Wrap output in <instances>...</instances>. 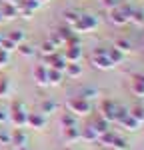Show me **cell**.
Instances as JSON below:
<instances>
[{
	"instance_id": "obj_1",
	"label": "cell",
	"mask_w": 144,
	"mask_h": 150,
	"mask_svg": "<svg viewBox=\"0 0 144 150\" xmlns=\"http://www.w3.org/2000/svg\"><path fill=\"white\" fill-rule=\"evenodd\" d=\"M96 26H98V20H96L94 16H90V14H84L80 16L76 24H74V28L78 30V32H90V30H94Z\"/></svg>"
},
{
	"instance_id": "obj_2",
	"label": "cell",
	"mask_w": 144,
	"mask_h": 150,
	"mask_svg": "<svg viewBox=\"0 0 144 150\" xmlns=\"http://www.w3.org/2000/svg\"><path fill=\"white\" fill-rule=\"evenodd\" d=\"M68 108H70V112H76V114H88L90 112V102L82 96H76L68 102Z\"/></svg>"
},
{
	"instance_id": "obj_3",
	"label": "cell",
	"mask_w": 144,
	"mask_h": 150,
	"mask_svg": "<svg viewBox=\"0 0 144 150\" xmlns=\"http://www.w3.org/2000/svg\"><path fill=\"white\" fill-rule=\"evenodd\" d=\"M92 64L98 66V68H102V70H106V68L112 66L110 60L106 58V50H104V48H96L94 52H92Z\"/></svg>"
},
{
	"instance_id": "obj_4",
	"label": "cell",
	"mask_w": 144,
	"mask_h": 150,
	"mask_svg": "<svg viewBox=\"0 0 144 150\" xmlns=\"http://www.w3.org/2000/svg\"><path fill=\"white\" fill-rule=\"evenodd\" d=\"M26 112H24V106L20 102L12 104V122L16 124V126H24L26 124Z\"/></svg>"
},
{
	"instance_id": "obj_5",
	"label": "cell",
	"mask_w": 144,
	"mask_h": 150,
	"mask_svg": "<svg viewBox=\"0 0 144 150\" xmlns=\"http://www.w3.org/2000/svg\"><path fill=\"white\" fill-rule=\"evenodd\" d=\"M80 58H82V48L78 44H70L66 48V60L68 62H78Z\"/></svg>"
},
{
	"instance_id": "obj_6",
	"label": "cell",
	"mask_w": 144,
	"mask_h": 150,
	"mask_svg": "<svg viewBox=\"0 0 144 150\" xmlns=\"http://www.w3.org/2000/svg\"><path fill=\"white\" fill-rule=\"evenodd\" d=\"M102 118H106V120H112V118H116V106L110 102V100H106V102L102 104Z\"/></svg>"
},
{
	"instance_id": "obj_7",
	"label": "cell",
	"mask_w": 144,
	"mask_h": 150,
	"mask_svg": "<svg viewBox=\"0 0 144 150\" xmlns=\"http://www.w3.org/2000/svg\"><path fill=\"white\" fill-rule=\"evenodd\" d=\"M48 62L52 64V68H54V70H64V68H66V60H64L62 56H58L56 52H54V54H50Z\"/></svg>"
},
{
	"instance_id": "obj_8",
	"label": "cell",
	"mask_w": 144,
	"mask_h": 150,
	"mask_svg": "<svg viewBox=\"0 0 144 150\" xmlns=\"http://www.w3.org/2000/svg\"><path fill=\"white\" fill-rule=\"evenodd\" d=\"M110 18H112V22H116V24H126L128 22V16L120 10V8H112V10H110Z\"/></svg>"
},
{
	"instance_id": "obj_9",
	"label": "cell",
	"mask_w": 144,
	"mask_h": 150,
	"mask_svg": "<svg viewBox=\"0 0 144 150\" xmlns=\"http://www.w3.org/2000/svg\"><path fill=\"white\" fill-rule=\"evenodd\" d=\"M106 58L110 60V64H118V62H122V58H124V54L120 52L118 48H110V50H106Z\"/></svg>"
},
{
	"instance_id": "obj_10",
	"label": "cell",
	"mask_w": 144,
	"mask_h": 150,
	"mask_svg": "<svg viewBox=\"0 0 144 150\" xmlns=\"http://www.w3.org/2000/svg\"><path fill=\"white\" fill-rule=\"evenodd\" d=\"M26 124H30V126H34V128H42L44 126V116L42 114H28L26 116Z\"/></svg>"
},
{
	"instance_id": "obj_11",
	"label": "cell",
	"mask_w": 144,
	"mask_h": 150,
	"mask_svg": "<svg viewBox=\"0 0 144 150\" xmlns=\"http://www.w3.org/2000/svg\"><path fill=\"white\" fill-rule=\"evenodd\" d=\"M66 74H68L70 78H78V76L82 74V66H80L78 62H70V64H66Z\"/></svg>"
},
{
	"instance_id": "obj_12",
	"label": "cell",
	"mask_w": 144,
	"mask_h": 150,
	"mask_svg": "<svg viewBox=\"0 0 144 150\" xmlns=\"http://www.w3.org/2000/svg\"><path fill=\"white\" fill-rule=\"evenodd\" d=\"M94 132L96 134H98V136H102V134H104V132H108V120L106 118H100V120H96L94 122Z\"/></svg>"
},
{
	"instance_id": "obj_13",
	"label": "cell",
	"mask_w": 144,
	"mask_h": 150,
	"mask_svg": "<svg viewBox=\"0 0 144 150\" xmlns=\"http://www.w3.org/2000/svg\"><path fill=\"white\" fill-rule=\"evenodd\" d=\"M10 142L16 144V146H24V144H26V134H24L22 130H16V132L10 136Z\"/></svg>"
},
{
	"instance_id": "obj_14",
	"label": "cell",
	"mask_w": 144,
	"mask_h": 150,
	"mask_svg": "<svg viewBox=\"0 0 144 150\" xmlns=\"http://www.w3.org/2000/svg\"><path fill=\"white\" fill-rule=\"evenodd\" d=\"M48 82H52V84H60V82H62V70L48 68Z\"/></svg>"
},
{
	"instance_id": "obj_15",
	"label": "cell",
	"mask_w": 144,
	"mask_h": 150,
	"mask_svg": "<svg viewBox=\"0 0 144 150\" xmlns=\"http://www.w3.org/2000/svg\"><path fill=\"white\" fill-rule=\"evenodd\" d=\"M36 78H38V84H48V70L44 66H38L36 68Z\"/></svg>"
},
{
	"instance_id": "obj_16",
	"label": "cell",
	"mask_w": 144,
	"mask_h": 150,
	"mask_svg": "<svg viewBox=\"0 0 144 150\" xmlns=\"http://www.w3.org/2000/svg\"><path fill=\"white\" fill-rule=\"evenodd\" d=\"M0 14H2V16H6V18H14V16H18V8H14L10 2H8V4H4V8H2Z\"/></svg>"
},
{
	"instance_id": "obj_17",
	"label": "cell",
	"mask_w": 144,
	"mask_h": 150,
	"mask_svg": "<svg viewBox=\"0 0 144 150\" xmlns=\"http://www.w3.org/2000/svg\"><path fill=\"white\" fill-rule=\"evenodd\" d=\"M120 122H122V126H126L128 130H136V128H138V122H136L130 114H126L122 120H120Z\"/></svg>"
},
{
	"instance_id": "obj_18",
	"label": "cell",
	"mask_w": 144,
	"mask_h": 150,
	"mask_svg": "<svg viewBox=\"0 0 144 150\" xmlns=\"http://www.w3.org/2000/svg\"><path fill=\"white\" fill-rule=\"evenodd\" d=\"M64 134H66V138L70 140V142H72V140H78V138H80V130H78L76 126H68Z\"/></svg>"
},
{
	"instance_id": "obj_19",
	"label": "cell",
	"mask_w": 144,
	"mask_h": 150,
	"mask_svg": "<svg viewBox=\"0 0 144 150\" xmlns=\"http://www.w3.org/2000/svg\"><path fill=\"white\" fill-rule=\"evenodd\" d=\"M78 18H80V14H78V12H74V10H66V12H64V20H66L68 24H72V26L76 24Z\"/></svg>"
},
{
	"instance_id": "obj_20",
	"label": "cell",
	"mask_w": 144,
	"mask_h": 150,
	"mask_svg": "<svg viewBox=\"0 0 144 150\" xmlns=\"http://www.w3.org/2000/svg\"><path fill=\"white\" fill-rule=\"evenodd\" d=\"M130 116L136 120V122H138V124H140V122H144V108H142V106H136V108L132 110Z\"/></svg>"
},
{
	"instance_id": "obj_21",
	"label": "cell",
	"mask_w": 144,
	"mask_h": 150,
	"mask_svg": "<svg viewBox=\"0 0 144 150\" xmlns=\"http://www.w3.org/2000/svg\"><path fill=\"white\" fill-rule=\"evenodd\" d=\"M128 20H132V22H136V24H142L144 22V12L142 10H132Z\"/></svg>"
},
{
	"instance_id": "obj_22",
	"label": "cell",
	"mask_w": 144,
	"mask_h": 150,
	"mask_svg": "<svg viewBox=\"0 0 144 150\" xmlns=\"http://www.w3.org/2000/svg\"><path fill=\"white\" fill-rule=\"evenodd\" d=\"M0 46H2V50H6V52H8V54H10L12 50H14V48H16V44H14V42H12L10 38H4V40H0Z\"/></svg>"
},
{
	"instance_id": "obj_23",
	"label": "cell",
	"mask_w": 144,
	"mask_h": 150,
	"mask_svg": "<svg viewBox=\"0 0 144 150\" xmlns=\"http://www.w3.org/2000/svg\"><path fill=\"white\" fill-rule=\"evenodd\" d=\"M8 38H10L14 44H20V42L24 40V32H22V30H14V32H10Z\"/></svg>"
},
{
	"instance_id": "obj_24",
	"label": "cell",
	"mask_w": 144,
	"mask_h": 150,
	"mask_svg": "<svg viewBox=\"0 0 144 150\" xmlns=\"http://www.w3.org/2000/svg\"><path fill=\"white\" fill-rule=\"evenodd\" d=\"M112 148L114 150H126V140L114 136V140H112Z\"/></svg>"
},
{
	"instance_id": "obj_25",
	"label": "cell",
	"mask_w": 144,
	"mask_h": 150,
	"mask_svg": "<svg viewBox=\"0 0 144 150\" xmlns=\"http://www.w3.org/2000/svg\"><path fill=\"white\" fill-rule=\"evenodd\" d=\"M80 136H84L86 140H94V138H98V134L94 132V128H92V126L84 128V132H80Z\"/></svg>"
},
{
	"instance_id": "obj_26",
	"label": "cell",
	"mask_w": 144,
	"mask_h": 150,
	"mask_svg": "<svg viewBox=\"0 0 144 150\" xmlns=\"http://www.w3.org/2000/svg\"><path fill=\"white\" fill-rule=\"evenodd\" d=\"M116 48H118L120 52H130V42L124 40V38H120V40H116Z\"/></svg>"
},
{
	"instance_id": "obj_27",
	"label": "cell",
	"mask_w": 144,
	"mask_h": 150,
	"mask_svg": "<svg viewBox=\"0 0 144 150\" xmlns=\"http://www.w3.org/2000/svg\"><path fill=\"white\" fill-rule=\"evenodd\" d=\"M62 124H64L66 128H68V126H76V118H74L72 114H68V112H66V114L62 116Z\"/></svg>"
},
{
	"instance_id": "obj_28",
	"label": "cell",
	"mask_w": 144,
	"mask_h": 150,
	"mask_svg": "<svg viewBox=\"0 0 144 150\" xmlns=\"http://www.w3.org/2000/svg\"><path fill=\"white\" fill-rule=\"evenodd\" d=\"M56 110V102H52V100H44L42 102V112L46 114V112H54Z\"/></svg>"
},
{
	"instance_id": "obj_29",
	"label": "cell",
	"mask_w": 144,
	"mask_h": 150,
	"mask_svg": "<svg viewBox=\"0 0 144 150\" xmlns=\"http://www.w3.org/2000/svg\"><path fill=\"white\" fill-rule=\"evenodd\" d=\"M54 48H56L54 42H44V44H42V54H46V56L54 54Z\"/></svg>"
},
{
	"instance_id": "obj_30",
	"label": "cell",
	"mask_w": 144,
	"mask_h": 150,
	"mask_svg": "<svg viewBox=\"0 0 144 150\" xmlns=\"http://www.w3.org/2000/svg\"><path fill=\"white\" fill-rule=\"evenodd\" d=\"M16 48H18V52H20L22 56H32V54H34V50L28 46V44H20V46H16Z\"/></svg>"
},
{
	"instance_id": "obj_31",
	"label": "cell",
	"mask_w": 144,
	"mask_h": 150,
	"mask_svg": "<svg viewBox=\"0 0 144 150\" xmlns=\"http://www.w3.org/2000/svg\"><path fill=\"white\" fill-rule=\"evenodd\" d=\"M8 90H10V84H8L6 78H2V80H0V96H6Z\"/></svg>"
},
{
	"instance_id": "obj_32",
	"label": "cell",
	"mask_w": 144,
	"mask_h": 150,
	"mask_svg": "<svg viewBox=\"0 0 144 150\" xmlns=\"http://www.w3.org/2000/svg\"><path fill=\"white\" fill-rule=\"evenodd\" d=\"M132 90H134V92L136 94H140V96H144V84H140V82H132Z\"/></svg>"
},
{
	"instance_id": "obj_33",
	"label": "cell",
	"mask_w": 144,
	"mask_h": 150,
	"mask_svg": "<svg viewBox=\"0 0 144 150\" xmlns=\"http://www.w3.org/2000/svg\"><path fill=\"white\" fill-rule=\"evenodd\" d=\"M8 52H6V50H2V48H0V64H8Z\"/></svg>"
},
{
	"instance_id": "obj_34",
	"label": "cell",
	"mask_w": 144,
	"mask_h": 150,
	"mask_svg": "<svg viewBox=\"0 0 144 150\" xmlns=\"http://www.w3.org/2000/svg\"><path fill=\"white\" fill-rule=\"evenodd\" d=\"M102 2H104V6L110 8V10H112V8H116V4H118V0H102Z\"/></svg>"
},
{
	"instance_id": "obj_35",
	"label": "cell",
	"mask_w": 144,
	"mask_h": 150,
	"mask_svg": "<svg viewBox=\"0 0 144 150\" xmlns=\"http://www.w3.org/2000/svg\"><path fill=\"white\" fill-rule=\"evenodd\" d=\"M4 120H6V112H2V110H0V122H4Z\"/></svg>"
},
{
	"instance_id": "obj_36",
	"label": "cell",
	"mask_w": 144,
	"mask_h": 150,
	"mask_svg": "<svg viewBox=\"0 0 144 150\" xmlns=\"http://www.w3.org/2000/svg\"><path fill=\"white\" fill-rule=\"evenodd\" d=\"M8 2H18V0H8Z\"/></svg>"
},
{
	"instance_id": "obj_37",
	"label": "cell",
	"mask_w": 144,
	"mask_h": 150,
	"mask_svg": "<svg viewBox=\"0 0 144 150\" xmlns=\"http://www.w3.org/2000/svg\"><path fill=\"white\" fill-rule=\"evenodd\" d=\"M0 22H2V14H0Z\"/></svg>"
},
{
	"instance_id": "obj_38",
	"label": "cell",
	"mask_w": 144,
	"mask_h": 150,
	"mask_svg": "<svg viewBox=\"0 0 144 150\" xmlns=\"http://www.w3.org/2000/svg\"><path fill=\"white\" fill-rule=\"evenodd\" d=\"M0 40H2V36H0Z\"/></svg>"
}]
</instances>
